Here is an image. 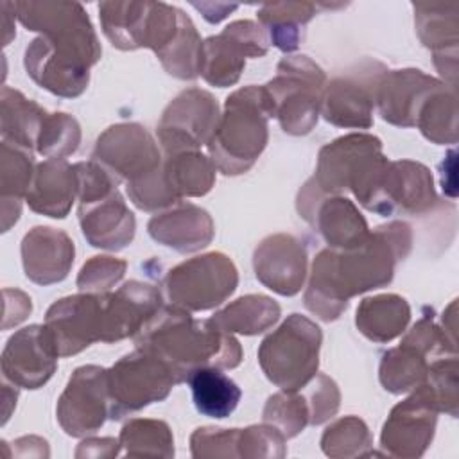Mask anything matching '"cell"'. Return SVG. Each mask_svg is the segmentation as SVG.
<instances>
[{"instance_id":"60d3db41","label":"cell","mask_w":459,"mask_h":459,"mask_svg":"<svg viewBox=\"0 0 459 459\" xmlns=\"http://www.w3.org/2000/svg\"><path fill=\"white\" fill-rule=\"evenodd\" d=\"M126 271V262L111 258V256H93L79 273L77 285L82 290L104 292L113 283H117Z\"/></svg>"},{"instance_id":"8fae6325","label":"cell","mask_w":459,"mask_h":459,"mask_svg":"<svg viewBox=\"0 0 459 459\" xmlns=\"http://www.w3.org/2000/svg\"><path fill=\"white\" fill-rule=\"evenodd\" d=\"M93 161L113 179H126L127 186L145 179L161 165L154 140L136 124L113 126L99 136Z\"/></svg>"},{"instance_id":"e0dca14e","label":"cell","mask_w":459,"mask_h":459,"mask_svg":"<svg viewBox=\"0 0 459 459\" xmlns=\"http://www.w3.org/2000/svg\"><path fill=\"white\" fill-rule=\"evenodd\" d=\"M57 366L47 332L39 325H30L16 332L5 344L2 355V371L7 380L27 389L43 385Z\"/></svg>"},{"instance_id":"836d02e7","label":"cell","mask_w":459,"mask_h":459,"mask_svg":"<svg viewBox=\"0 0 459 459\" xmlns=\"http://www.w3.org/2000/svg\"><path fill=\"white\" fill-rule=\"evenodd\" d=\"M425 378V355L409 342H402L384 355L380 364V382L387 391L403 393L423 384Z\"/></svg>"},{"instance_id":"277c9868","label":"cell","mask_w":459,"mask_h":459,"mask_svg":"<svg viewBox=\"0 0 459 459\" xmlns=\"http://www.w3.org/2000/svg\"><path fill=\"white\" fill-rule=\"evenodd\" d=\"M269 117L264 88L247 86L230 95L208 143L213 165L231 176L246 172L267 143Z\"/></svg>"},{"instance_id":"8992f818","label":"cell","mask_w":459,"mask_h":459,"mask_svg":"<svg viewBox=\"0 0 459 459\" xmlns=\"http://www.w3.org/2000/svg\"><path fill=\"white\" fill-rule=\"evenodd\" d=\"M323 86V70L307 56H292L278 65V75L262 88L269 113L280 120L283 131L305 134L317 122Z\"/></svg>"},{"instance_id":"7402d4cb","label":"cell","mask_w":459,"mask_h":459,"mask_svg":"<svg viewBox=\"0 0 459 459\" xmlns=\"http://www.w3.org/2000/svg\"><path fill=\"white\" fill-rule=\"evenodd\" d=\"M79 221L84 237L95 247L122 249L134 237V217L117 188L100 199L81 203Z\"/></svg>"},{"instance_id":"603a6c76","label":"cell","mask_w":459,"mask_h":459,"mask_svg":"<svg viewBox=\"0 0 459 459\" xmlns=\"http://www.w3.org/2000/svg\"><path fill=\"white\" fill-rule=\"evenodd\" d=\"M22 256L27 278L50 285L66 278L74 262V242L59 230L38 226L23 237Z\"/></svg>"},{"instance_id":"ba28073f","label":"cell","mask_w":459,"mask_h":459,"mask_svg":"<svg viewBox=\"0 0 459 459\" xmlns=\"http://www.w3.org/2000/svg\"><path fill=\"white\" fill-rule=\"evenodd\" d=\"M181 9L163 2H104L99 16L104 34L122 50L149 47L160 54L179 30Z\"/></svg>"},{"instance_id":"44dd1931","label":"cell","mask_w":459,"mask_h":459,"mask_svg":"<svg viewBox=\"0 0 459 459\" xmlns=\"http://www.w3.org/2000/svg\"><path fill=\"white\" fill-rule=\"evenodd\" d=\"M443 82L421 74V70H396L377 82V100L384 120L394 126H414L416 115L430 91Z\"/></svg>"},{"instance_id":"f1b7e54d","label":"cell","mask_w":459,"mask_h":459,"mask_svg":"<svg viewBox=\"0 0 459 459\" xmlns=\"http://www.w3.org/2000/svg\"><path fill=\"white\" fill-rule=\"evenodd\" d=\"M186 382L192 389L195 409L208 418L230 416L240 400L238 385L219 368H197L188 375Z\"/></svg>"},{"instance_id":"ac0fdd59","label":"cell","mask_w":459,"mask_h":459,"mask_svg":"<svg viewBox=\"0 0 459 459\" xmlns=\"http://www.w3.org/2000/svg\"><path fill=\"white\" fill-rule=\"evenodd\" d=\"M161 308L160 292L147 283L127 281L115 294H104L102 342L134 335Z\"/></svg>"},{"instance_id":"5b68a950","label":"cell","mask_w":459,"mask_h":459,"mask_svg":"<svg viewBox=\"0 0 459 459\" xmlns=\"http://www.w3.org/2000/svg\"><path fill=\"white\" fill-rule=\"evenodd\" d=\"M387 163L378 138L348 134L321 149L317 172L310 181L323 192L350 188L360 204L371 210Z\"/></svg>"},{"instance_id":"7a4b0ae2","label":"cell","mask_w":459,"mask_h":459,"mask_svg":"<svg viewBox=\"0 0 459 459\" xmlns=\"http://www.w3.org/2000/svg\"><path fill=\"white\" fill-rule=\"evenodd\" d=\"M409 244V226L393 222L377 228L353 249L321 251L312 265L305 294L307 308L325 321L335 319L346 308L350 296L391 281L394 262L407 255Z\"/></svg>"},{"instance_id":"b9f144b4","label":"cell","mask_w":459,"mask_h":459,"mask_svg":"<svg viewBox=\"0 0 459 459\" xmlns=\"http://www.w3.org/2000/svg\"><path fill=\"white\" fill-rule=\"evenodd\" d=\"M321 443H323V450L328 455H333L335 450L344 443H348L346 446H355L357 454H360L362 446H369V434L366 425L360 420L350 416L328 427Z\"/></svg>"},{"instance_id":"d4e9b609","label":"cell","mask_w":459,"mask_h":459,"mask_svg":"<svg viewBox=\"0 0 459 459\" xmlns=\"http://www.w3.org/2000/svg\"><path fill=\"white\" fill-rule=\"evenodd\" d=\"M149 233L163 246L186 253L208 246L213 235V224L204 210L194 204H185L152 217Z\"/></svg>"},{"instance_id":"4316f807","label":"cell","mask_w":459,"mask_h":459,"mask_svg":"<svg viewBox=\"0 0 459 459\" xmlns=\"http://www.w3.org/2000/svg\"><path fill=\"white\" fill-rule=\"evenodd\" d=\"M323 115L341 127H369L373 95L366 84L353 79H335L326 86L321 99Z\"/></svg>"},{"instance_id":"ffe728a7","label":"cell","mask_w":459,"mask_h":459,"mask_svg":"<svg viewBox=\"0 0 459 459\" xmlns=\"http://www.w3.org/2000/svg\"><path fill=\"white\" fill-rule=\"evenodd\" d=\"M305 265V249L290 235L267 237L255 251L256 278L283 296H292L301 289Z\"/></svg>"},{"instance_id":"f35d334b","label":"cell","mask_w":459,"mask_h":459,"mask_svg":"<svg viewBox=\"0 0 459 459\" xmlns=\"http://www.w3.org/2000/svg\"><path fill=\"white\" fill-rule=\"evenodd\" d=\"M305 402V396L296 394V391L274 394L267 402L264 420L271 425H278L283 437H292L310 421V411H307Z\"/></svg>"},{"instance_id":"9a60e30c","label":"cell","mask_w":459,"mask_h":459,"mask_svg":"<svg viewBox=\"0 0 459 459\" xmlns=\"http://www.w3.org/2000/svg\"><path fill=\"white\" fill-rule=\"evenodd\" d=\"M109 416L108 369L82 366L74 371L57 403V418L70 436L95 432Z\"/></svg>"},{"instance_id":"f546056e","label":"cell","mask_w":459,"mask_h":459,"mask_svg":"<svg viewBox=\"0 0 459 459\" xmlns=\"http://www.w3.org/2000/svg\"><path fill=\"white\" fill-rule=\"evenodd\" d=\"M409 305L394 294L368 298L357 308V326L371 341L385 342L403 332L409 321Z\"/></svg>"},{"instance_id":"d6a6232c","label":"cell","mask_w":459,"mask_h":459,"mask_svg":"<svg viewBox=\"0 0 459 459\" xmlns=\"http://www.w3.org/2000/svg\"><path fill=\"white\" fill-rule=\"evenodd\" d=\"M280 316V307L267 296L249 294L238 298L224 310L215 314L212 321L224 332H238L246 335H255L267 330L276 323Z\"/></svg>"},{"instance_id":"4fadbf2b","label":"cell","mask_w":459,"mask_h":459,"mask_svg":"<svg viewBox=\"0 0 459 459\" xmlns=\"http://www.w3.org/2000/svg\"><path fill=\"white\" fill-rule=\"evenodd\" d=\"M217 124V102L208 91L194 88L176 97L163 111L158 136L167 154L197 151L210 143Z\"/></svg>"},{"instance_id":"2e32d148","label":"cell","mask_w":459,"mask_h":459,"mask_svg":"<svg viewBox=\"0 0 459 459\" xmlns=\"http://www.w3.org/2000/svg\"><path fill=\"white\" fill-rule=\"evenodd\" d=\"M437 409L432 391L420 384L411 398L393 409L384 425L382 446L393 455H421L432 439Z\"/></svg>"},{"instance_id":"9c48e42d","label":"cell","mask_w":459,"mask_h":459,"mask_svg":"<svg viewBox=\"0 0 459 459\" xmlns=\"http://www.w3.org/2000/svg\"><path fill=\"white\" fill-rule=\"evenodd\" d=\"M174 384L178 380L170 368L156 355L138 348L108 369L109 418L120 420L126 412L163 400Z\"/></svg>"},{"instance_id":"4dcf8cb0","label":"cell","mask_w":459,"mask_h":459,"mask_svg":"<svg viewBox=\"0 0 459 459\" xmlns=\"http://www.w3.org/2000/svg\"><path fill=\"white\" fill-rule=\"evenodd\" d=\"M161 167L165 181L178 201L181 195H203L213 185L215 165L197 151L167 154Z\"/></svg>"},{"instance_id":"d590c367","label":"cell","mask_w":459,"mask_h":459,"mask_svg":"<svg viewBox=\"0 0 459 459\" xmlns=\"http://www.w3.org/2000/svg\"><path fill=\"white\" fill-rule=\"evenodd\" d=\"M421 133L436 142H455V95L454 91H446L441 84L429 97L418 109L416 122Z\"/></svg>"},{"instance_id":"ab89813d","label":"cell","mask_w":459,"mask_h":459,"mask_svg":"<svg viewBox=\"0 0 459 459\" xmlns=\"http://www.w3.org/2000/svg\"><path fill=\"white\" fill-rule=\"evenodd\" d=\"M81 140L79 124L66 113L47 115L38 140V151L48 158L72 154Z\"/></svg>"},{"instance_id":"52a82bcc","label":"cell","mask_w":459,"mask_h":459,"mask_svg":"<svg viewBox=\"0 0 459 459\" xmlns=\"http://www.w3.org/2000/svg\"><path fill=\"white\" fill-rule=\"evenodd\" d=\"M321 330L310 319L292 314L258 350L267 378L283 391H298L317 369Z\"/></svg>"},{"instance_id":"7c38bea8","label":"cell","mask_w":459,"mask_h":459,"mask_svg":"<svg viewBox=\"0 0 459 459\" xmlns=\"http://www.w3.org/2000/svg\"><path fill=\"white\" fill-rule=\"evenodd\" d=\"M265 52L267 38L260 27L249 20H238L203 43L199 74L219 88L231 86L238 81L246 57H260Z\"/></svg>"},{"instance_id":"d6986e66","label":"cell","mask_w":459,"mask_h":459,"mask_svg":"<svg viewBox=\"0 0 459 459\" xmlns=\"http://www.w3.org/2000/svg\"><path fill=\"white\" fill-rule=\"evenodd\" d=\"M434 201L432 176L429 170L412 161L387 163L375 203L371 206L377 213H391L394 208L402 212H423Z\"/></svg>"},{"instance_id":"30bf717a","label":"cell","mask_w":459,"mask_h":459,"mask_svg":"<svg viewBox=\"0 0 459 459\" xmlns=\"http://www.w3.org/2000/svg\"><path fill=\"white\" fill-rule=\"evenodd\" d=\"M233 262L222 253L190 258L167 274V292L174 305L188 310H208L221 305L237 287Z\"/></svg>"},{"instance_id":"8d00e7d4","label":"cell","mask_w":459,"mask_h":459,"mask_svg":"<svg viewBox=\"0 0 459 459\" xmlns=\"http://www.w3.org/2000/svg\"><path fill=\"white\" fill-rule=\"evenodd\" d=\"M120 445L129 455H172V436L163 421L133 420L120 434Z\"/></svg>"},{"instance_id":"6da1fadb","label":"cell","mask_w":459,"mask_h":459,"mask_svg":"<svg viewBox=\"0 0 459 459\" xmlns=\"http://www.w3.org/2000/svg\"><path fill=\"white\" fill-rule=\"evenodd\" d=\"M13 11L29 30H39L25 50L27 74L48 91L77 97L100 57L93 27L79 4L16 2Z\"/></svg>"},{"instance_id":"74e56055","label":"cell","mask_w":459,"mask_h":459,"mask_svg":"<svg viewBox=\"0 0 459 459\" xmlns=\"http://www.w3.org/2000/svg\"><path fill=\"white\" fill-rule=\"evenodd\" d=\"M32 152L2 142V206L14 201L20 204L32 183Z\"/></svg>"},{"instance_id":"83f0119b","label":"cell","mask_w":459,"mask_h":459,"mask_svg":"<svg viewBox=\"0 0 459 459\" xmlns=\"http://www.w3.org/2000/svg\"><path fill=\"white\" fill-rule=\"evenodd\" d=\"M47 113L20 91L4 88L2 91V142L32 152L43 129Z\"/></svg>"},{"instance_id":"484cf974","label":"cell","mask_w":459,"mask_h":459,"mask_svg":"<svg viewBox=\"0 0 459 459\" xmlns=\"http://www.w3.org/2000/svg\"><path fill=\"white\" fill-rule=\"evenodd\" d=\"M305 219L312 224L317 222V230L325 240L339 249H353L369 235L366 221L344 197L323 199L317 210L310 212Z\"/></svg>"},{"instance_id":"cb8c5ba5","label":"cell","mask_w":459,"mask_h":459,"mask_svg":"<svg viewBox=\"0 0 459 459\" xmlns=\"http://www.w3.org/2000/svg\"><path fill=\"white\" fill-rule=\"evenodd\" d=\"M77 195V174L63 158H48L34 170L27 192L29 206L48 217H65Z\"/></svg>"},{"instance_id":"5bb4252c","label":"cell","mask_w":459,"mask_h":459,"mask_svg":"<svg viewBox=\"0 0 459 459\" xmlns=\"http://www.w3.org/2000/svg\"><path fill=\"white\" fill-rule=\"evenodd\" d=\"M104 292L77 294L56 301L45 317L47 337L57 357H68L102 339Z\"/></svg>"},{"instance_id":"1f68e13d","label":"cell","mask_w":459,"mask_h":459,"mask_svg":"<svg viewBox=\"0 0 459 459\" xmlns=\"http://www.w3.org/2000/svg\"><path fill=\"white\" fill-rule=\"evenodd\" d=\"M316 5L307 2H276L262 5L258 20L269 39L281 50H294L303 36L305 23L314 16Z\"/></svg>"},{"instance_id":"3957f363","label":"cell","mask_w":459,"mask_h":459,"mask_svg":"<svg viewBox=\"0 0 459 459\" xmlns=\"http://www.w3.org/2000/svg\"><path fill=\"white\" fill-rule=\"evenodd\" d=\"M134 342L161 359L178 384L204 366L235 368L242 359L240 346L212 319H194L181 307H161L136 333Z\"/></svg>"},{"instance_id":"e575fe53","label":"cell","mask_w":459,"mask_h":459,"mask_svg":"<svg viewBox=\"0 0 459 459\" xmlns=\"http://www.w3.org/2000/svg\"><path fill=\"white\" fill-rule=\"evenodd\" d=\"M201 48L203 41L190 18L181 11L179 30L176 38L158 54L161 65L170 75L179 79H194L201 68Z\"/></svg>"}]
</instances>
